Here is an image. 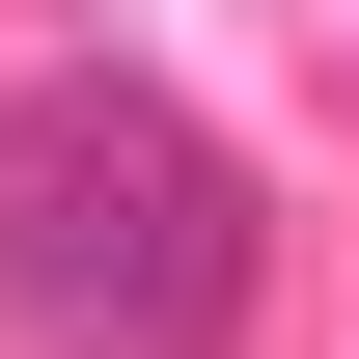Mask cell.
Listing matches in <instances>:
<instances>
[{
	"label": "cell",
	"instance_id": "1",
	"mask_svg": "<svg viewBox=\"0 0 359 359\" xmlns=\"http://www.w3.org/2000/svg\"><path fill=\"white\" fill-rule=\"evenodd\" d=\"M249 304H276V194L138 55L0 83V332L28 359H249Z\"/></svg>",
	"mask_w": 359,
	"mask_h": 359
}]
</instances>
